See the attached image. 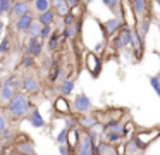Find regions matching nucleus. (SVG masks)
Masks as SVG:
<instances>
[{"instance_id": "44", "label": "nucleus", "mask_w": 160, "mask_h": 155, "mask_svg": "<svg viewBox=\"0 0 160 155\" xmlns=\"http://www.w3.org/2000/svg\"><path fill=\"white\" fill-rule=\"evenodd\" d=\"M66 3L69 5V9H72V7L79 5V3H81V0H66Z\"/></svg>"}, {"instance_id": "18", "label": "nucleus", "mask_w": 160, "mask_h": 155, "mask_svg": "<svg viewBox=\"0 0 160 155\" xmlns=\"http://www.w3.org/2000/svg\"><path fill=\"white\" fill-rule=\"evenodd\" d=\"M26 119H28V122L31 124L33 127H36V129H43V127L47 126V121L43 119L42 112H40V109L36 105L31 109V112L28 114V117H26Z\"/></svg>"}, {"instance_id": "40", "label": "nucleus", "mask_w": 160, "mask_h": 155, "mask_svg": "<svg viewBox=\"0 0 160 155\" xmlns=\"http://www.w3.org/2000/svg\"><path fill=\"white\" fill-rule=\"evenodd\" d=\"M67 127H60V131L55 134V143L57 145H62V143H66V140H67Z\"/></svg>"}, {"instance_id": "51", "label": "nucleus", "mask_w": 160, "mask_h": 155, "mask_svg": "<svg viewBox=\"0 0 160 155\" xmlns=\"http://www.w3.org/2000/svg\"><path fill=\"white\" fill-rule=\"evenodd\" d=\"M12 2H14V0H12Z\"/></svg>"}, {"instance_id": "17", "label": "nucleus", "mask_w": 160, "mask_h": 155, "mask_svg": "<svg viewBox=\"0 0 160 155\" xmlns=\"http://www.w3.org/2000/svg\"><path fill=\"white\" fill-rule=\"evenodd\" d=\"M76 121H78V129H84V131H90L95 124H98L95 112L84 114V116H76Z\"/></svg>"}, {"instance_id": "5", "label": "nucleus", "mask_w": 160, "mask_h": 155, "mask_svg": "<svg viewBox=\"0 0 160 155\" xmlns=\"http://www.w3.org/2000/svg\"><path fill=\"white\" fill-rule=\"evenodd\" d=\"M45 54V41L40 38H29L26 36V40L22 41V55H29L33 59H38Z\"/></svg>"}, {"instance_id": "45", "label": "nucleus", "mask_w": 160, "mask_h": 155, "mask_svg": "<svg viewBox=\"0 0 160 155\" xmlns=\"http://www.w3.org/2000/svg\"><path fill=\"white\" fill-rule=\"evenodd\" d=\"M4 29H5V23L0 19V38H2V34H4Z\"/></svg>"}, {"instance_id": "19", "label": "nucleus", "mask_w": 160, "mask_h": 155, "mask_svg": "<svg viewBox=\"0 0 160 155\" xmlns=\"http://www.w3.org/2000/svg\"><path fill=\"white\" fill-rule=\"evenodd\" d=\"M105 122L103 124H107V122H117V121H124V117L122 116H126V110L124 109H121V107H112V109H108V110H105Z\"/></svg>"}, {"instance_id": "50", "label": "nucleus", "mask_w": 160, "mask_h": 155, "mask_svg": "<svg viewBox=\"0 0 160 155\" xmlns=\"http://www.w3.org/2000/svg\"><path fill=\"white\" fill-rule=\"evenodd\" d=\"M31 155H40V153H36V152H35V153H31Z\"/></svg>"}, {"instance_id": "46", "label": "nucleus", "mask_w": 160, "mask_h": 155, "mask_svg": "<svg viewBox=\"0 0 160 155\" xmlns=\"http://www.w3.org/2000/svg\"><path fill=\"white\" fill-rule=\"evenodd\" d=\"M4 148H5V143L0 140V153H4Z\"/></svg>"}, {"instance_id": "25", "label": "nucleus", "mask_w": 160, "mask_h": 155, "mask_svg": "<svg viewBox=\"0 0 160 155\" xmlns=\"http://www.w3.org/2000/svg\"><path fill=\"white\" fill-rule=\"evenodd\" d=\"M50 10V0H31V12L35 16Z\"/></svg>"}, {"instance_id": "48", "label": "nucleus", "mask_w": 160, "mask_h": 155, "mask_svg": "<svg viewBox=\"0 0 160 155\" xmlns=\"http://www.w3.org/2000/svg\"><path fill=\"white\" fill-rule=\"evenodd\" d=\"M102 2H103V5L108 9V5H110V2H112V0H102Z\"/></svg>"}, {"instance_id": "37", "label": "nucleus", "mask_w": 160, "mask_h": 155, "mask_svg": "<svg viewBox=\"0 0 160 155\" xmlns=\"http://www.w3.org/2000/svg\"><path fill=\"white\" fill-rule=\"evenodd\" d=\"M9 117H7V114H5V110L0 107V136H2V133H4L5 129L9 127Z\"/></svg>"}, {"instance_id": "38", "label": "nucleus", "mask_w": 160, "mask_h": 155, "mask_svg": "<svg viewBox=\"0 0 160 155\" xmlns=\"http://www.w3.org/2000/svg\"><path fill=\"white\" fill-rule=\"evenodd\" d=\"M12 9V0H0V17L9 16Z\"/></svg>"}, {"instance_id": "7", "label": "nucleus", "mask_w": 160, "mask_h": 155, "mask_svg": "<svg viewBox=\"0 0 160 155\" xmlns=\"http://www.w3.org/2000/svg\"><path fill=\"white\" fill-rule=\"evenodd\" d=\"M95 145H93V138H91L90 131L79 129V141L76 147V155H95Z\"/></svg>"}, {"instance_id": "24", "label": "nucleus", "mask_w": 160, "mask_h": 155, "mask_svg": "<svg viewBox=\"0 0 160 155\" xmlns=\"http://www.w3.org/2000/svg\"><path fill=\"white\" fill-rule=\"evenodd\" d=\"M95 155H117V150H115V145H110L107 141L102 140L98 143L97 150H95Z\"/></svg>"}, {"instance_id": "43", "label": "nucleus", "mask_w": 160, "mask_h": 155, "mask_svg": "<svg viewBox=\"0 0 160 155\" xmlns=\"http://www.w3.org/2000/svg\"><path fill=\"white\" fill-rule=\"evenodd\" d=\"M57 148H59V153H60V155H71V152H69V148H67L66 143L57 145Z\"/></svg>"}, {"instance_id": "28", "label": "nucleus", "mask_w": 160, "mask_h": 155, "mask_svg": "<svg viewBox=\"0 0 160 155\" xmlns=\"http://www.w3.org/2000/svg\"><path fill=\"white\" fill-rule=\"evenodd\" d=\"M14 147H16V150H18L21 155H31V153H35V152H36L33 140L24 141V143H18V145H14Z\"/></svg>"}, {"instance_id": "53", "label": "nucleus", "mask_w": 160, "mask_h": 155, "mask_svg": "<svg viewBox=\"0 0 160 155\" xmlns=\"http://www.w3.org/2000/svg\"><path fill=\"white\" fill-rule=\"evenodd\" d=\"M0 155H2V153H0Z\"/></svg>"}, {"instance_id": "32", "label": "nucleus", "mask_w": 160, "mask_h": 155, "mask_svg": "<svg viewBox=\"0 0 160 155\" xmlns=\"http://www.w3.org/2000/svg\"><path fill=\"white\" fill-rule=\"evenodd\" d=\"M40 31H42V24L35 19L31 24H29L28 31H26V36H29V38H40Z\"/></svg>"}, {"instance_id": "36", "label": "nucleus", "mask_w": 160, "mask_h": 155, "mask_svg": "<svg viewBox=\"0 0 160 155\" xmlns=\"http://www.w3.org/2000/svg\"><path fill=\"white\" fill-rule=\"evenodd\" d=\"M105 48H107V40H103V38H102L100 41H97V43H95L93 47H91V50H90V52H93V54H97V55H100V57H103Z\"/></svg>"}, {"instance_id": "6", "label": "nucleus", "mask_w": 160, "mask_h": 155, "mask_svg": "<svg viewBox=\"0 0 160 155\" xmlns=\"http://www.w3.org/2000/svg\"><path fill=\"white\" fill-rule=\"evenodd\" d=\"M124 24L126 23L122 21V17H119V16H112L110 19L102 21L100 23V31H102V34H103V40L112 38L122 26H124Z\"/></svg>"}, {"instance_id": "13", "label": "nucleus", "mask_w": 160, "mask_h": 155, "mask_svg": "<svg viewBox=\"0 0 160 155\" xmlns=\"http://www.w3.org/2000/svg\"><path fill=\"white\" fill-rule=\"evenodd\" d=\"M29 12H31V2H28V0H14V2H12L11 14H9V19L14 21L21 16L29 14Z\"/></svg>"}, {"instance_id": "47", "label": "nucleus", "mask_w": 160, "mask_h": 155, "mask_svg": "<svg viewBox=\"0 0 160 155\" xmlns=\"http://www.w3.org/2000/svg\"><path fill=\"white\" fill-rule=\"evenodd\" d=\"M81 2H83V3H84V5H86V7H88V5H91V3H93V0H81Z\"/></svg>"}, {"instance_id": "35", "label": "nucleus", "mask_w": 160, "mask_h": 155, "mask_svg": "<svg viewBox=\"0 0 160 155\" xmlns=\"http://www.w3.org/2000/svg\"><path fill=\"white\" fill-rule=\"evenodd\" d=\"M69 14H71V16H74L76 19H84V14H86V5L81 2L79 5L72 7V9L69 10Z\"/></svg>"}, {"instance_id": "33", "label": "nucleus", "mask_w": 160, "mask_h": 155, "mask_svg": "<svg viewBox=\"0 0 160 155\" xmlns=\"http://www.w3.org/2000/svg\"><path fill=\"white\" fill-rule=\"evenodd\" d=\"M148 83L152 86V90L157 93V96L160 98V72H157L153 76H148Z\"/></svg>"}, {"instance_id": "8", "label": "nucleus", "mask_w": 160, "mask_h": 155, "mask_svg": "<svg viewBox=\"0 0 160 155\" xmlns=\"http://www.w3.org/2000/svg\"><path fill=\"white\" fill-rule=\"evenodd\" d=\"M21 79H22V90H21V91H24L26 95H29V96L40 93L42 85H40L38 76H36L33 71H26V74H22Z\"/></svg>"}, {"instance_id": "2", "label": "nucleus", "mask_w": 160, "mask_h": 155, "mask_svg": "<svg viewBox=\"0 0 160 155\" xmlns=\"http://www.w3.org/2000/svg\"><path fill=\"white\" fill-rule=\"evenodd\" d=\"M131 38H132V28L124 24L114 36L108 38L107 45L112 47L115 52H121V50H126V48H131Z\"/></svg>"}, {"instance_id": "11", "label": "nucleus", "mask_w": 160, "mask_h": 155, "mask_svg": "<svg viewBox=\"0 0 160 155\" xmlns=\"http://www.w3.org/2000/svg\"><path fill=\"white\" fill-rule=\"evenodd\" d=\"M33 21H35V14L29 12V14H26V16H21V17H18V19L11 21V29L14 31L16 34H24L26 36V31H28L29 24H31Z\"/></svg>"}, {"instance_id": "10", "label": "nucleus", "mask_w": 160, "mask_h": 155, "mask_svg": "<svg viewBox=\"0 0 160 155\" xmlns=\"http://www.w3.org/2000/svg\"><path fill=\"white\" fill-rule=\"evenodd\" d=\"M129 5H131L134 21H139V19H143V17L152 16L150 0H129Z\"/></svg>"}, {"instance_id": "14", "label": "nucleus", "mask_w": 160, "mask_h": 155, "mask_svg": "<svg viewBox=\"0 0 160 155\" xmlns=\"http://www.w3.org/2000/svg\"><path fill=\"white\" fill-rule=\"evenodd\" d=\"M152 21H153L152 16H148V17H143V19L136 21L134 26H132V31H134V33L141 38V41H145L146 36H148L150 28H152Z\"/></svg>"}, {"instance_id": "41", "label": "nucleus", "mask_w": 160, "mask_h": 155, "mask_svg": "<svg viewBox=\"0 0 160 155\" xmlns=\"http://www.w3.org/2000/svg\"><path fill=\"white\" fill-rule=\"evenodd\" d=\"M52 33H53V26H42V31H40V40L47 41Z\"/></svg>"}, {"instance_id": "20", "label": "nucleus", "mask_w": 160, "mask_h": 155, "mask_svg": "<svg viewBox=\"0 0 160 155\" xmlns=\"http://www.w3.org/2000/svg\"><path fill=\"white\" fill-rule=\"evenodd\" d=\"M50 9L55 12L57 17H64L69 14V5L66 3V0H50Z\"/></svg>"}, {"instance_id": "27", "label": "nucleus", "mask_w": 160, "mask_h": 155, "mask_svg": "<svg viewBox=\"0 0 160 155\" xmlns=\"http://www.w3.org/2000/svg\"><path fill=\"white\" fill-rule=\"evenodd\" d=\"M12 95H14V88L12 86L4 85V88L0 90V107H5L9 102H11Z\"/></svg>"}, {"instance_id": "1", "label": "nucleus", "mask_w": 160, "mask_h": 155, "mask_svg": "<svg viewBox=\"0 0 160 155\" xmlns=\"http://www.w3.org/2000/svg\"><path fill=\"white\" fill-rule=\"evenodd\" d=\"M33 107H35V103L31 102L29 95H26L24 91H14L11 102L5 107H2V109L5 110L11 122H19V121L28 117V114L31 112Z\"/></svg>"}, {"instance_id": "34", "label": "nucleus", "mask_w": 160, "mask_h": 155, "mask_svg": "<svg viewBox=\"0 0 160 155\" xmlns=\"http://www.w3.org/2000/svg\"><path fill=\"white\" fill-rule=\"evenodd\" d=\"M11 36L9 34H4V36L0 38V52H2V55H7L9 52H11Z\"/></svg>"}, {"instance_id": "30", "label": "nucleus", "mask_w": 160, "mask_h": 155, "mask_svg": "<svg viewBox=\"0 0 160 155\" xmlns=\"http://www.w3.org/2000/svg\"><path fill=\"white\" fill-rule=\"evenodd\" d=\"M136 124L132 122V121H126L124 122V129H122V138H124V141H128V140H131L132 136H134V133H136Z\"/></svg>"}, {"instance_id": "26", "label": "nucleus", "mask_w": 160, "mask_h": 155, "mask_svg": "<svg viewBox=\"0 0 160 155\" xmlns=\"http://www.w3.org/2000/svg\"><path fill=\"white\" fill-rule=\"evenodd\" d=\"M143 152H145V148L139 147L134 138L126 141V155H143Z\"/></svg>"}, {"instance_id": "23", "label": "nucleus", "mask_w": 160, "mask_h": 155, "mask_svg": "<svg viewBox=\"0 0 160 155\" xmlns=\"http://www.w3.org/2000/svg\"><path fill=\"white\" fill-rule=\"evenodd\" d=\"M59 47H60V33L53 31L50 34V38L45 41V50H47V54H55Z\"/></svg>"}, {"instance_id": "29", "label": "nucleus", "mask_w": 160, "mask_h": 155, "mask_svg": "<svg viewBox=\"0 0 160 155\" xmlns=\"http://www.w3.org/2000/svg\"><path fill=\"white\" fill-rule=\"evenodd\" d=\"M102 140L107 141V143H110V145H117V143H121V141H124V138H122V134H121V133L103 131V136H102Z\"/></svg>"}, {"instance_id": "15", "label": "nucleus", "mask_w": 160, "mask_h": 155, "mask_svg": "<svg viewBox=\"0 0 160 155\" xmlns=\"http://www.w3.org/2000/svg\"><path fill=\"white\" fill-rule=\"evenodd\" d=\"M76 79H78V74L72 76V78H66L64 81L57 83V85H55V90L59 91V95L67 96V98H69V96L74 93V88H76Z\"/></svg>"}, {"instance_id": "42", "label": "nucleus", "mask_w": 160, "mask_h": 155, "mask_svg": "<svg viewBox=\"0 0 160 155\" xmlns=\"http://www.w3.org/2000/svg\"><path fill=\"white\" fill-rule=\"evenodd\" d=\"M62 19V23H64V26H72L74 23H76V17L74 16H71V14H67V16H64V17H60Z\"/></svg>"}, {"instance_id": "16", "label": "nucleus", "mask_w": 160, "mask_h": 155, "mask_svg": "<svg viewBox=\"0 0 160 155\" xmlns=\"http://www.w3.org/2000/svg\"><path fill=\"white\" fill-rule=\"evenodd\" d=\"M83 24H84V19H78L72 26H66L62 31V36L66 40H78L81 36V31H83Z\"/></svg>"}, {"instance_id": "31", "label": "nucleus", "mask_w": 160, "mask_h": 155, "mask_svg": "<svg viewBox=\"0 0 160 155\" xmlns=\"http://www.w3.org/2000/svg\"><path fill=\"white\" fill-rule=\"evenodd\" d=\"M21 67L22 69H26V71H33V69H36V59H33V57H29V55H22L21 57Z\"/></svg>"}, {"instance_id": "21", "label": "nucleus", "mask_w": 160, "mask_h": 155, "mask_svg": "<svg viewBox=\"0 0 160 155\" xmlns=\"http://www.w3.org/2000/svg\"><path fill=\"white\" fill-rule=\"evenodd\" d=\"M78 141H79V129H69L67 131V140H66V145L69 148L71 155H76V147H78Z\"/></svg>"}, {"instance_id": "12", "label": "nucleus", "mask_w": 160, "mask_h": 155, "mask_svg": "<svg viewBox=\"0 0 160 155\" xmlns=\"http://www.w3.org/2000/svg\"><path fill=\"white\" fill-rule=\"evenodd\" d=\"M53 110H55L57 117H66V116H71L72 114V110H71V100L67 98V96H55L53 98V103H52Z\"/></svg>"}, {"instance_id": "4", "label": "nucleus", "mask_w": 160, "mask_h": 155, "mask_svg": "<svg viewBox=\"0 0 160 155\" xmlns=\"http://www.w3.org/2000/svg\"><path fill=\"white\" fill-rule=\"evenodd\" d=\"M132 138L138 141L139 147L146 150L153 141H157L160 138V127L155 126V127H146V129H136V133Z\"/></svg>"}, {"instance_id": "22", "label": "nucleus", "mask_w": 160, "mask_h": 155, "mask_svg": "<svg viewBox=\"0 0 160 155\" xmlns=\"http://www.w3.org/2000/svg\"><path fill=\"white\" fill-rule=\"evenodd\" d=\"M35 19L38 21L42 26H53L55 21H57V16H55V12L50 9V10H47V12H42V14H38V16H35Z\"/></svg>"}, {"instance_id": "39", "label": "nucleus", "mask_w": 160, "mask_h": 155, "mask_svg": "<svg viewBox=\"0 0 160 155\" xmlns=\"http://www.w3.org/2000/svg\"><path fill=\"white\" fill-rule=\"evenodd\" d=\"M60 119H64V124L67 127V129H76L78 127V121H76V116L74 114H71V116H66V117H60Z\"/></svg>"}, {"instance_id": "9", "label": "nucleus", "mask_w": 160, "mask_h": 155, "mask_svg": "<svg viewBox=\"0 0 160 155\" xmlns=\"http://www.w3.org/2000/svg\"><path fill=\"white\" fill-rule=\"evenodd\" d=\"M84 67L91 74V78H98L102 74V69H103V59L93 52H88L84 57Z\"/></svg>"}, {"instance_id": "52", "label": "nucleus", "mask_w": 160, "mask_h": 155, "mask_svg": "<svg viewBox=\"0 0 160 155\" xmlns=\"http://www.w3.org/2000/svg\"><path fill=\"white\" fill-rule=\"evenodd\" d=\"M2 155H4V153H2Z\"/></svg>"}, {"instance_id": "3", "label": "nucleus", "mask_w": 160, "mask_h": 155, "mask_svg": "<svg viewBox=\"0 0 160 155\" xmlns=\"http://www.w3.org/2000/svg\"><path fill=\"white\" fill-rule=\"evenodd\" d=\"M71 110L74 116H84L93 112V102L86 93H76L71 100Z\"/></svg>"}, {"instance_id": "49", "label": "nucleus", "mask_w": 160, "mask_h": 155, "mask_svg": "<svg viewBox=\"0 0 160 155\" xmlns=\"http://www.w3.org/2000/svg\"><path fill=\"white\" fill-rule=\"evenodd\" d=\"M4 88V81H2V78H0V90Z\"/></svg>"}]
</instances>
